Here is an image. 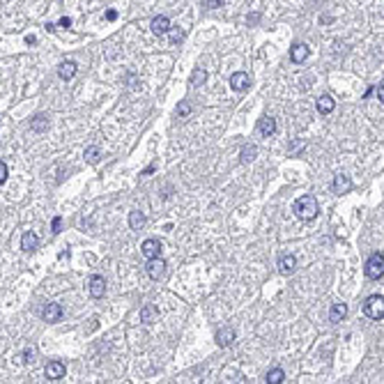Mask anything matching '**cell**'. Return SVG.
<instances>
[{
	"label": "cell",
	"instance_id": "30bf717a",
	"mask_svg": "<svg viewBox=\"0 0 384 384\" xmlns=\"http://www.w3.org/2000/svg\"><path fill=\"white\" fill-rule=\"evenodd\" d=\"M141 253H143L145 258H157L159 253H161V241L159 240H145L143 244H141Z\"/></svg>",
	"mask_w": 384,
	"mask_h": 384
},
{
	"label": "cell",
	"instance_id": "d4e9b609",
	"mask_svg": "<svg viewBox=\"0 0 384 384\" xmlns=\"http://www.w3.org/2000/svg\"><path fill=\"white\" fill-rule=\"evenodd\" d=\"M99 159H101V150H99L97 145L85 147V161H88V164H97Z\"/></svg>",
	"mask_w": 384,
	"mask_h": 384
},
{
	"label": "cell",
	"instance_id": "603a6c76",
	"mask_svg": "<svg viewBox=\"0 0 384 384\" xmlns=\"http://www.w3.org/2000/svg\"><path fill=\"white\" fill-rule=\"evenodd\" d=\"M30 129L32 131H39V134H42V131H46V129H48V118H46V115H35V118H32L30 120Z\"/></svg>",
	"mask_w": 384,
	"mask_h": 384
},
{
	"label": "cell",
	"instance_id": "9a60e30c",
	"mask_svg": "<svg viewBox=\"0 0 384 384\" xmlns=\"http://www.w3.org/2000/svg\"><path fill=\"white\" fill-rule=\"evenodd\" d=\"M350 189H352V182H350V177H345V175H336V177H334V191H336L338 196L347 193Z\"/></svg>",
	"mask_w": 384,
	"mask_h": 384
},
{
	"label": "cell",
	"instance_id": "5b68a950",
	"mask_svg": "<svg viewBox=\"0 0 384 384\" xmlns=\"http://www.w3.org/2000/svg\"><path fill=\"white\" fill-rule=\"evenodd\" d=\"M166 274V260H161V258H150V263H147V276L152 281H159L161 276Z\"/></svg>",
	"mask_w": 384,
	"mask_h": 384
},
{
	"label": "cell",
	"instance_id": "ba28073f",
	"mask_svg": "<svg viewBox=\"0 0 384 384\" xmlns=\"http://www.w3.org/2000/svg\"><path fill=\"white\" fill-rule=\"evenodd\" d=\"M65 373H67V366L62 361H48V366L44 370V375L48 380H60V377H65Z\"/></svg>",
	"mask_w": 384,
	"mask_h": 384
},
{
	"label": "cell",
	"instance_id": "e0dca14e",
	"mask_svg": "<svg viewBox=\"0 0 384 384\" xmlns=\"http://www.w3.org/2000/svg\"><path fill=\"white\" fill-rule=\"evenodd\" d=\"M157 317H159V309H157V306L147 304V306L141 309V322H143V324H152Z\"/></svg>",
	"mask_w": 384,
	"mask_h": 384
},
{
	"label": "cell",
	"instance_id": "ffe728a7",
	"mask_svg": "<svg viewBox=\"0 0 384 384\" xmlns=\"http://www.w3.org/2000/svg\"><path fill=\"white\" fill-rule=\"evenodd\" d=\"M258 157V147L253 143H246L244 147H241V152H240V159L244 161V164H251L253 159Z\"/></svg>",
	"mask_w": 384,
	"mask_h": 384
},
{
	"label": "cell",
	"instance_id": "cb8c5ba5",
	"mask_svg": "<svg viewBox=\"0 0 384 384\" xmlns=\"http://www.w3.org/2000/svg\"><path fill=\"white\" fill-rule=\"evenodd\" d=\"M283 380H286V373H283L281 368H274V370H269V373L264 375V382H267V384H281Z\"/></svg>",
	"mask_w": 384,
	"mask_h": 384
},
{
	"label": "cell",
	"instance_id": "836d02e7",
	"mask_svg": "<svg viewBox=\"0 0 384 384\" xmlns=\"http://www.w3.org/2000/svg\"><path fill=\"white\" fill-rule=\"evenodd\" d=\"M377 97H380V104H382V99H384V92H382V85L377 88Z\"/></svg>",
	"mask_w": 384,
	"mask_h": 384
},
{
	"label": "cell",
	"instance_id": "7a4b0ae2",
	"mask_svg": "<svg viewBox=\"0 0 384 384\" xmlns=\"http://www.w3.org/2000/svg\"><path fill=\"white\" fill-rule=\"evenodd\" d=\"M363 313L370 320H382L384 317V297L382 294H370L368 299L363 301Z\"/></svg>",
	"mask_w": 384,
	"mask_h": 384
},
{
	"label": "cell",
	"instance_id": "8fae6325",
	"mask_svg": "<svg viewBox=\"0 0 384 384\" xmlns=\"http://www.w3.org/2000/svg\"><path fill=\"white\" fill-rule=\"evenodd\" d=\"M309 53H311L309 46H306V44H299V42H297V44H292V48H290V60L299 65V62H304L306 58H309Z\"/></svg>",
	"mask_w": 384,
	"mask_h": 384
},
{
	"label": "cell",
	"instance_id": "1f68e13d",
	"mask_svg": "<svg viewBox=\"0 0 384 384\" xmlns=\"http://www.w3.org/2000/svg\"><path fill=\"white\" fill-rule=\"evenodd\" d=\"M60 25H62V28H72V19H69V16H62Z\"/></svg>",
	"mask_w": 384,
	"mask_h": 384
},
{
	"label": "cell",
	"instance_id": "4dcf8cb0",
	"mask_svg": "<svg viewBox=\"0 0 384 384\" xmlns=\"http://www.w3.org/2000/svg\"><path fill=\"white\" fill-rule=\"evenodd\" d=\"M223 5V0H205V7L207 9H218Z\"/></svg>",
	"mask_w": 384,
	"mask_h": 384
},
{
	"label": "cell",
	"instance_id": "6da1fadb",
	"mask_svg": "<svg viewBox=\"0 0 384 384\" xmlns=\"http://www.w3.org/2000/svg\"><path fill=\"white\" fill-rule=\"evenodd\" d=\"M294 214L301 218V221H313V218L320 214V207H317L315 196H304L294 203Z\"/></svg>",
	"mask_w": 384,
	"mask_h": 384
},
{
	"label": "cell",
	"instance_id": "44dd1931",
	"mask_svg": "<svg viewBox=\"0 0 384 384\" xmlns=\"http://www.w3.org/2000/svg\"><path fill=\"white\" fill-rule=\"evenodd\" d=\"M147 223V218H145V214L143 212H138V210H134L131 214H129V226L134 228V230H141V228Z\"/></svg>",
	"mask_w": 384,
	"mask_h": 384
},
{
	"label": "cell",
	"instance_id": "52a82bcc",
	"mask_svg": "<svg viewBox=\"0 0 384 384\" xmlns=\"http://www.w3.org/2000/svg\"><path fill=\"white\" fill-rule=\"evenodd\" d=\"M235 336H237V334H235L233 327H218V329H216V336H214V338H216V345L218 347H228V345H233Z\"/></svg>",
	"mask_w": 384,
	"mask_h": 384
},
{
	"label": "cell",
	"instance_id": "3957f363",
	"mask_svg": "<svg viewBox=\"0 0 384 384\" xmlns=\"http://www.w3.org/2000/svg\"><path fill=\"white\" fill-rule=\"evenodd\" d=\"M366 276L370 281H377L384 276V256L382 253H373L366 263Z\"/></svg>",
	"mask_w": 384,
	"mask_h": 384
},
{
	"label": "cell",
	"instance_id": "2e32d148",
	"mask_svg": "<svg viewBox=\"0 0 384 384\" xmlns=\"http://www.w3.org/2000/svg\"><path fill=\"white\" fill-rule=\"evenodd\" d=\"M297 269V258L294 256H281L279 258V271L281 274H292Z\"/></svg>",
	"mask_w": 384,
	"mask_h": 384
},
{
	"label": "cell",
	"instance_id": "7402d4cb",
	"mask_svg": "<svg viewBox=\"0 0 384 384\" xmlns=\"http://www.w3.org/2000/svg\"><path fill=\"white\" fill-rule=\"evenodd\" d=\"M345 315H347V306H345V304H334L332 311H329V320H332V322H340Z\"/></svg>",
	"mask_w": 384,
	"mask_h": 384
},
{
	"label": "cell",
	"instance_id": "f546056e",
	"mask_svg": "<svg viewBox=\"0 0 384 384\" xmlns=\"http://www.w3.org/2000/svg\"><path fill=\"white\" fill-rule=\"evenodd\" d=\"M60 228H62V216H53V223H51V230L55 235L60 233Z\"/></svg>",
	"mask_w": 384,
	"mask_h": 384
},
{
	"label": "cell",
	"instance_id": "d6a6232c",
	"mask_svg": "<svg viewBox=\"0 0 384 384\" xmlns=\"http://www.w3.org/2000/svg\"><path fill=\"white\" fill-rule=\"evenodd\" d=\"M106 19H108V21H115V19H118V12H115V9H108Z\"/></svg>",
	"mask_w": 384,
	"mask_h": 384
},
{
	"label": "cell",
	"instance_id": "4fadbf2b",
	"mask_svg": "<svg viewBox=\"0 0 384 384\" xmlns=\"http://www.w3.org/2000/svg\"><path fill=\"white\" fill-rule=\"evenodd\" d=\"M39 246V240H37V235L35 233H23V237H21V251H25V253H32V251L37 249Z\"/></svg>",
	"mask_w": 384,
	"mask_h": 384
},
{
	"label": "cell",
	"instance_id": "5bb4252c",
	"mask_svg": "<svg viewBox=\"0 0 384 384\" xmlns=\"http://www.w3.org/2000/svg\"><path fill=\"white\" fill-rule=\"evenodd\" d=\"M258 131L263 136H267V138L274 136L276 134V120H274V118H263V120L258 122Z\"/></svg>",
	"mask_w": 384,
	"mask_h": 384
},
{
	"label": "cell",
	"instance_id": "83f0119b",
	"mask_svg": "<svg viewBox=\"0 0 384 384\" xmlns=\"http://www.w3.org/2000/svg\"><path fill=\"white\" fill-rule=\"evenodd\" d=\"M189 113H191V104H189V101H180V106H177V115H180V118H187Z\"/></svg>",
	"mask_w": 384,
	"mask_h": 384
},
{
	"label": "cell",
	"instance_id": "277c9868",
	"mask_svg": "<svg viewBox=\"0 0 384 384\" xmlns=\"http://www.w3.org/2000/svg\"><path fill=\"white\" fill-rule=\"evenodd\" d=\"M230 88H233L235 92H246L251 88V76L246 74V72H237V74L230 76Z\"/></svg>",
	"mask_w": 384,
	"mask_h": 384
},
{
	"label": "cell",
	"instance_id": "7c38bea8",
	"mask_svg": "<svg viewBox=\"0 0 384 384\" xmlns=\"http://www.w3.org/2000/svg\"><path fill=\"white\" fill-rule=\"evenodd\" d=\"M90 294L95 299H101L106 294V281L104 276H92L90 279Z\"/></svg>",
	"mask_w": 384,
	"mask_h": 384
},
{
	"label": "cell",
	"instance_id": "ac0fdd59",
	"mask_svg": "<svg viewBox=\"0 0 384 384\" xmlns=\"http://www.w3.org/2000/svg\"><path fill=\"white\" fill-rule=\"evenodd\" d=\"M74 74H76V62H74V60L62 62L60 67H58V76H60L62 81H69V78H74Z\"/></svg>",
	"mask_w": 384,
	"mask_h": 384
},
{
	"label": "cell",
	"instance_id": "d6986e66",
	"mask_svg": "<svg viewBox=\"0 0 384 384\" xmlns=\"http://www.w3.org/2000/svg\"><path fill=\"white\" fill-rule=\"evenodd\" d=\"M336 108V104H334V99L329 97V95H322V97H317V111L322 115H329Z\"/></svg>",
	"mask_w": 384,
	"mask_h": 384
},
{
	"label": "cell",
	"instance_id": "f1b7e54d",
	"mask_svg": "<svg viewBox=\"0 0 384 384\" xmlns=\"http://www.w3.org/2000/svg\"><path fill=\"white\" fill-rule=\"evenodd\" d=\"M7 164H5V161H0V187H2V184H5V180H7Z\"/></svg>",
	"mask_w": 384,
	"mask_h": 384
},
{
	"label": "cell",
	"instance_id": "9c48e42d",
	"mask_svg": "<svg viewBox=\"0 0 384 384\" xmlns=\"http://www.w3.org/2000/svg\"><path fill=\"white\" fill-rule=\"evenodd\" d=\"M150 30L154 32V35H166L168 30H170V21H168V16H154L150 23Z\"/></svg>",
	"mask_w": 384,
	"mask_h": 384
},
{
	"label": "cell",
	"instance_id": "484cf974",
	"mask_svg": "<svg viewBox=\"0 0 384 384\" xmlns=\"http://www.w3.org/2000/svg\"><path fill=\"white\" fill-rule=\"evenodd\" d=\"M207 81V72L205 69H196L193 74H191V85H196V88H200V85Z\"/></svg>",
	"mask_w": 384,
	"mask_h": 384
},
{
	"label": "cell",
	"instance_id": "8992f818",
	"mask_svg": "<svg viewBox=\"0 0 384 384\" xmlns=\"http://www.w3.org/2000/svg\"><path fill=\"white\" fill-rule=\"evenodd\" d=\"M42 320L48 322V324L60 322L62 320V306L60 304H46L44 309H42Z\"/></svg>",
	"mask_w": 384,
	"mask_h": 384
},
{
	"label": "cell",
	"instance_id": "4316f807",
	"mask_svg": "<svg viewBox=\"0 0 384 384\" xmlns=\"http://www.w3.org/2000/svg\"><path fill=\"white\" fill-rule=\"evenodd\" d=\"M184 35H187V32L182 30V28H175V30L170 32V44H182V42H184Z\"/></svg>",
	"mask_w": 384,
	"mask_h": 384
}]
</instances>
